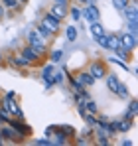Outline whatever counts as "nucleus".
<instances>
[{
  "label": "nucleus",
  "instance_id": "b1692460",
  "mask_svg": "<svg viewBox=\"0 0 138 146\" xmlns=\"http://www.w3.org/2000/svg\"><path fill=\"white\" fill-rule=\"evenodd\" d=\"M69 12H71V18H73L75 22H79V20L83 18V10H81V8H77V6H73Z\"/></svg>",
  "mask_w": 138,
  "mask_h": 146
},
{
  "label": "nucleus",
  "instance_id": "ddd939ff",
  "mask_svg": "<svg viewBox=\"0 0 138 146\" xmlns=\"http://www.w3.org/2000/svg\"><path fill=\"white\" fill-rule=\"evenodd\" d=\"M122 14H124V18L128 20V22H132V20H138V14H136V6H126L124 10H122Z\"/></svg>",
  "mask_w": 138,
  "mask_h": 146
},
{
  "label": "nucleus",
  "instance_id": "a878e982",
  "mask_svg": "<svg viewBox=\"0 0 138 146\" xmlns=\"http://www.w3.org/2000/svg\"><path fill=\"white\" fill-rule=\"evenodd\" d=\"M49 59H51L53 63H59V61L63 59V51H61V49H55V51H51V55H49Z\"/></svg>",
  "mask_w": 138,
  "mask_h": 146
},
{
  "label": "nucleus",
  "instance_id": "393cba45",
  "mask_svg": "<svg viewBox=\"0 0 138 146\" xmlns=\"http://www.w3.org/2000/svg\"><path fill=\"white\" fill-rule=\"evenodd\" d=\"M57 130H61L67 138H73V136H75V128H73V126H57Z\"/></svg>",
  "mask_w": 138,
  "mask_h": 146
},
{
  "label": "nucleus",
  "instance_id": "cd10ccee",
  "mask_svg": "<svg viewBox=\"0 0 138 146\" xmlns=\"http://www.w3.org/2000/svg\"><path fill=\"white\" fill-rule=\"evenodd\" d=\"M109 61H111V63H115V65H118V67H122L124 71H128V65H126V61H122L120 57H109Z\"/></svg>",
  "mask_w": 138,
  "mask_h": 146
},
{
  "label": "nucleus",
  "instance_id": "4468645a",
  "mask_svg": "<svg viewBox=\"0 0 138 146\" xmlns=\"http://www.w3.org/2000/svg\"><path fill=\"white\" fill-rule=\"evenodd\" d=\"M10 63H12L14 67H20V69H24V67H28V65H30V63L24 59V55H16V57L12 55V57H10Z\"/></svg>",
  "mask_w": 138,
  "mask_h": 146
},
{
  "label": "nucleus",
  "instance_id": "f03ea898",
  "mask_svg": "<svg viewBox=\"0 0 138 146\" xmlns=\"http://www.w3.org/2000/svg\"><path fill=\"white\" fill-rule=\"evenodd\" d=\"M89 73L95 77V81H97V79H103V77L107 75V65H105L103 61H93L91 67H89Z\"/></svg>",
  "mask_w": 138,
  "mask_h": 146
},
{
  "label": "nucleus",
  "instance_id": "a211bd4d",
  "mask_svg": "<svg viewBox=\"0 0 138 146\" xmlns=\"http://www.w3.org/2000/svg\"><path fill=\"white\" fill-rule=\"evenodd\" d=\"M115 51H116V55H118L122 61H128V59H130V55H132V51H130V49L122 48V46H120V48H116Z\"/></svg>",
  "mask_w": 138,
  "mask_h": 146
},
{
  "label": "nucleus",
  "instance_id": "c756f323",
  "mask_svg": "<svg viewBox=\"0 0 138 146\" xmlns=\"http://www.w3.org/2000/svg\"><path fill=\"white\" fill-rule=\"evenodd\" d=\"M51 75H53V67L51 65H46L44 69H42V79L46 81V79H51Z\"/></svg>",
  "mask_w": 138,
  "mask_h": 146
},
{
  "label": "nucleus",
  "instance_id": "aec40b11",
  "mask_svg": "<svg viewBox=\"0 0 138 146\" xmlns=\"http://www.w3.org/2000/svg\"><path fill=\"white\" fill-rule=\"evenodd\" d=\"M97 142H99L101 146H107V144H109V138H107V132H105L103 128H99V130H97Z\"/></svg>",
  "mask_w": 138,
  "mask_h": 146
},
{
  "label": "nucleus",
  "instance_id": "58836bf2",
  "mask_svg": "<svg viewBox=\"0 0 138 146\" xmlns=\"http://www.w3.org/2000/svg\"><path fill=\"white\" fill-rule=\"evenodd\" d=\"M2 14H4V6L0 4V16H2Z\"/></svg>",
  "mask_w": 138,
  "mask_h": 146
},
{
  "label": "nucleus",
  "instance_id": "dca6fc26",
  "mask_svg": "<svg viewBox=\"0 0 138 146\" xmlns=\"http://www.w3.org/2000/svg\"><path fill=\"white\" fill-rule=\"evenodd\" d=\"M77 28L75 26H67L65 28V38H67V42H77Z\"/></svg>",
  "mask_w": 138,
  "mask_h": 146
},
{
  "label": "nucleus",
  "instance_id": "5701e85b",
  "mask_svg": "<svg viewBox=\"0 0 138 146\" xmlns=\"http://www.w3.org/2000/svg\"><path fill=\"white\" fill-rule=\"evenodd\" d=\"M97 109H99V107H97V103H95L93 99H87V101H85V111H87V113L95 115V113H97Z\"/></svg>",
  "mask_w": 138,
  "mask_h": 146
},
{
  "label": "nucleus",
  "instance_id": "6ab92c4d",
  "mask_svg": "<svg viewBox=\"0 0 138 146\" xmlns=\"http://www.w3.org/2000/svg\"><path fill=\"white\" fill-rule=\"evenodd\" d=\"M71 85H73V93H75V95H87L85 87H83L77 79H71Z\"/></svg>",
  "mask_w": 138,
  "mask_h": 146
},
{
  "label": "nucleus",
  "instance_id": "c9c22d12",
  "mask_svg": "<svg viewBox=\"0 0 138 146\" xmlns=\"http://www.w3.org/2000/svg\"><path fill=\"white\" fill-rule=\"evenodd\" d=\"M6 97H8V99H16V93H14V91H8Z\"/></svg>",
  "mask_w": 138,
  "mask_h": 146
},
{
  "label": "nucleus",
  "instance_id": "0eeeda50",
  "mask_svg": "<svg viewBox=\"0 0 138 146\" xmlns=\"http://www.w3.org/2000/svg\"><path fill=\"white\" fill-rule=\"evenodd\" d=\"M49 14L61 22V20L67 16V4H53V6H51V10H49Z\"/></svg>",
  "mask_w": 138,
  "mask_h": 146
},
{
  "label": "nucleus",
  "instance_id": "2eb2a0df",
  "mask_svg": "<svg viewBox=\"0 0 138 146\" xmlns=\"http://www.w3.org/2000/svg\"><path fill=\"white\" fill-rule=\"evenodd\" d=\"M2 6L8 8V10H20L22 8V2L20 0H2Z\"/></svg>",
  "mask_w": 138,
  "mask_h": 146
},
{
  "label": "nucleus",
  "instance_id": "72a5a7b5",
  "mask_svg": "<svg viewBox=\"0 0 138 146\" xmlns=\"http://www.w3.org/2000/svg\"><path fill=\"white\" fill-rule=\"evenodd\" d=\"M126 28H128V34H132V36H136V20H132V22H128V26H126Z\"/></svg>",
  "mask_w": 138,
  "mask_h": 146
},
{
  "label": "nucleus",
  "instance_id": "7ed1b4c3",
  "mask_svg": "<svg viewBox=\"0 0 138 146\" xmlns=\"http://www.w3.org/2000/svg\"><path fill=\"white\" fill-rule=\"evenodd\" d=\"M118 38H120L122 48L130 49V51L136 49V36H132V34H128V32H122V34H118Z\"/></svg>",
  "mask_w": 138,
  "mask_h": 146
},
{
  "label": "nucleus",
  "instance_id": "e433bc0d",
  "mask_svg": "<svg viewBox=\"0 0 138 146\" xmlns=\"http://www.w3.org/2000/svg\"><path fill=\"white\" fill-rule=\"evenodd\" d=\"M120 144H122V146H132V142H130V140H122Z\"/></svg>",
  "mask_w": 138,
  "mask_h": 146
},
{
  "label": "nucleus",
  "instance_id": "79ce46f5",
  "mask_svg": "<svg viewBox=\"0 0 138 146\" xmlns=\"http://www.w3.org/2000/svg\"><path fill=\"white\" fill-rule=\"evenodd\" d=\"M0 61H2V53H0Z\"/></svg>",
  "mask_w": 138,
  "mask_h": 146
},
{
  "label": "nucleus",
  "instance_id": "4be33fe9",
  "mask_svg": "<svg viewBox=\"0 0 138 146\" xmlns=\"http://www.w3.org/2000/svg\"><path fill=\"white\" fill-rule=\"evenodd\" d=\"M36 30H38V34H40V36H42L44 40H49V38L53 36V34H51V32H49V30H47V28H46L44 24H40L38 28H36Z\"/></svg>",
  "mask_w": 138,
  "mask_h": 146
},
{
  "label": "nucleus",
  "instance_id": "c85d7f7f",
  "mask_svg": "<svg viewBox=\"0 0 138 146\" xmlns=\"http://www.w3.org/2000/svg\"><path fill=\"white\" fill-rule=\"evenodd\" d=\"M128 2H130V0H113V6H115L116 10H120V12H122V10L128 6Z\"/></svg>",
  "mask_w": 138,
  "mask_h": 146
},
{
  "label": "nucleus",
  "instance_id": "bb28decb",
  "mask_svg": "<svg viewBox=\"0 0 138 146\" xmlns=\"http://www.w3.org/2000/svg\"><path fill=\"white\" fill-rule=\"evenodd\" d=\"M97 42H99V46L103 49H109V36L107 34H103V36H99V38H95Z\"/></svg>",
  "mask_w": 138,
  "mask_h": 146
},
{
  "label": "nucleus",
  "instance_id": "a19ab883",
  "mask_svg": "<svg viewBox=\"0 0 138 146\" xmlns=\"http://www.w3.org/2000/svg\"><path fill=\"white\" fill-rule=\"evenodd\" d=\"M79 2H83V4H87V0H79Z\"/></svg>",
  "mask_w": 138,
  "mask_h": 146
},
{
  "label": "nucleus",
  "instance_id": "4c0bfd02",
  "mask_svg": "<svg viewBox=\"0 0 138 146\" xmlns=\"http://www.w3.org/2000/svg\"><path fill=\"white\" fill-rule=\"evenodd\" d=\"M55 4H67V0H53Z\"/></svg>",
  "mask_w": 138,
  "mask_h": 146
},
{
  "label": "nucleus",
  "instance_id": "412c9836",
  "mask_svg": "<svg viewBox=\"0 0 138 146\" xmlns=\"http://www.w3.org/2000/svg\"><path fill=\"white\" fill-rule=\"evenodd\" d=\"M122 44H120V38L118 36H109V49H113L115 51L116 48H120Z\"/></svg>",
  "mask_w": 138,
  "mask_h": 146
},
{
  "label": "nucleus",
  "instance_id": "f257e3e1",
  "mask_svg": "<svg viewBox=\"0 0 138 146\" xmlns=\"http://www.w3.org/2000/svg\"><path fill=\"white\" fill-rule=\"evenodd\" d=\"M28 46L32 49H36L40 55H44L47 51V44H46V40L38 34V30H30L28 32Z\"/></svg>",
  "mask_w": 138,
  "mask_h": 146
},
{
  "label": "nucleus",
  "instance_id": "f704fd0d",
  "mask_svg": "<svg viewBox=\"0 0 138 146\" xmlns=\"http://www.w3.org/2000/svg\"><path fill=\"white\" fill-rule=\"evenodd\" d=\"M53 132H55V126H47V128H46V136H47V138L53 136Z\"/></svg>",
  "mask_w": 138,
  "mask_h": 146
},
{
  "label": "nucleus",
  "instance_id": "f8f14e48",
  "mask_svg": "<svg viewBox=\"0 0 138 146\" xmlns=\"http://www.w3.org/2000/svg\"><path fill=\"white\" fill-rule=\"evenodd\" d=\"M89 32H91V36H93V38H99V36L107 34L101 22H91V26H89Z\"/></svg>",
  "mask_w": 138,
  "mask_h": 146
},
{
  "label": "nucleus",
  "instance_id": "6e6552de",
  "mask_svg": "<svg viewBox=\"0 0 138 146\" xmlns=\"http://www.w3.org/2000/svg\"><path fill=\"white\" fill-rule=\"evenodd\" d=\"M22 55H24V59L28 61V63H36V61H40V53L36 51V49H32L30 46H26V48H22Z\"/></svg>",
  "mask_w": 138,
  "mask_h": 146
},
{
  "label": "nucleus",
  "instance_id": "2f4dec72",
  "mask_svg": "<svg viewBox=\"0 0 138 146\" xmlns=\"http://www.w3.org/2000/svg\"><path fill=\"white\" fill-rule=\"evenodd\" d=\"M116 95H118V97H128V89H126V85H124V83H120V85H118V89H116Z\"/></svg>",
  "mask_w": 138,
  "mask_h": 146
},
{
  "label": "nucleus",
  "instance_id": "1a4fd4ad",
  "mask_svg": "<svg viewBox=\"0 0 138 146\" xmlns=\"http://www.w3.org/2000/svg\"><path fill=\"white\" fill-rule=\"evenodd\" d=\"M75 79H77V81H79V83H81V85H83L85 89H87V87H93V83H95V77H93L89 71H81V73H77V77H75Z\"/></svg>",
  "mask_w": 138,
  "mask_h": 146
},
{
  "label": "nucleus",
  "instance_id": "39448f33",
  "mask_svg": "<svg viewBox=\"0 0 138 146\" xmlns=\"http://www.w3.org/2000/svg\"><path fill=\"white\" fill-rule=\"evenodd\" d=\"M42 24L46 26L51 34H57V32H59V20H57V18H53L51 14H46V16L42 18Z\"/></svg>",
  "mask_w": 138,
  "mask_h": 146
},
{
  "label": "nucleus",
  "instance_id": "423d86ee",
  "mask_svg": "<svg viewBox=\"0 0 138 146\" xmlns=\"http://www.w3.org/2000/svg\"><path fill=\"white\" fill-rule=\"evenodd\" d=\"M83 16L89 20V24H91V22H99V18H101V14H99V8H97L95 4H87V8L83 10Z\"/></svg>",
  "mask_w": 138,
  "mask_h": 146
},
{
  "label": "nucleus",
  "instance_id": "473e14b6",
  "mask_svg": "<svg viewBox=\"0 0 138 146\" xmlns=\"http://www.w3.org/2000/svg\"><path fill=\"white\" fill-rule=\"evenodd\" d=\"M34 144H38V146H49L51 144V140H49V138H38V140H34Z\"/></svg>",
  "mask_w": 138,
  "mask_h": 146
},
{
  "label": "nucleus",
  "instance_id": "9b49d317",
  "mask_svg": "<svg viewBox=\"0 0 138 146\" xmlns=\"http://www.w3.org/2000/svg\"><path fill=\"white\" fill-rule=\"evenodd\" d=\"M105 79H107V87H109V91L116 93V89H118V85H120L118 77H116L115 73H107V75H105Z\"/></svg>",
  "mask_w": 138,
  "mask_h": 146
},
{
  "label": "nucleus",
  "instance_id": "ea45409f",
  "mask_svg": "<svg viewBox=\"0 0 138 146\" xmlns=\"http://www.w3.org/2000/svg\"><path fill=\"white\" fill-rule=\"evenodd\" d=\"M87 4H95V0H87Z\"/></svg>",
  "mask_w": 138,
  "mask_h": 146
},
{
  "label": "nucleus",
  "instance_id": "f3484780",
  "mask_svg": "<svg viewBox=\"0 0 138 146\" xmlns=\"http://www.w3.org/2000/svg\"><path fill=\"white\" fill-rule=\"evenodd\" d=\"M130 126H132V121H128V119L116 121V132H126V130H128Z\"/></svg>",
  "mask_w": 138,
  "mask_h": 146
},
{
  "label": "nucleus",
  "instance_id": "9d476101",
  "mask_svg": "<svg viewBox=\"0 0 138 146\" xmlns=\"http://www.w3.org/2000/svg\"><path fill=\"white\" fill-rule=\"evenodd\" d=\"M0 136L4 138V140H10V142H14V140H18L20 136L16 134V130L8 124V126H4V128H0Z\"/></svg>",
  "mask_w": 138,
  "mask_h": 146
},
{
  "label": "nucleus",
  "instance_id": "20e7f679",
  "mask_svg": "<svg viewBox=\"0 0 138 146\" xmlns=\"http://www.w3.org/2000/svg\"><path fill=\"white\" fill-rule=\"evenodd\" d=\"M8 124H10V126L16 130V134H18L20 138H24V136H28V134H30V126H28V124H24L20 119H18V121L10 119V121H8Z\"/></svg>",
  "mask_w": 138,
  "mask_h": 146
},
{
  "label": "nucleus",
  "instance_id": "7c9ffc66",
  "mask_svg": "<svg viewBox=\"0 0 138 146\" xmlns=\"http://www.w3.org/2000/svg\"><path fill=\"white\" fill-rule=\"evenodd\" d=\"M63 79H65V75H63L61 71H53V75H51L53 85H55V83H63Z\"/></svg>",
  "mask_w": 138,
  "mask_h": 146
}]
</instances>
